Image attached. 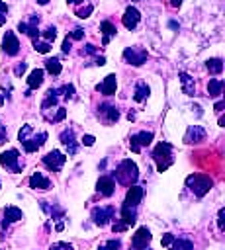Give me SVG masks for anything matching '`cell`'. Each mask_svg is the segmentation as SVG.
<instances>
[{
    "instance_id": "obj_9",
    "label": "cell",
    "mask_w": 225,
    "mask_h": 250,
    "mask_svg": "<svg viewBox=\"0 0 225 250\" xmlns=\"http://www.w3.org/2000/svg\"><path fill=\"white\" fill-rule=\"evenodd\" d=\"M151 141H153V133H151V131L135 133V135H131V139H129V148H131L133 152H141L143 146H149V145H151Z\"/></svg>"
},
{
    "instance_id": "obj_47",
    "label": "cell",
    "mask_w": 225,
    "mask_h": 250,
    "mask_svg": "<svg viewBox=\"0 0 225 250\" xmlns=\"http://www.w3.org/2000/svg\"><path fill=\"white\" fill-rule=\"evenodd\" d=\"M170 6L172 8H180L182 6V0H170Z\"/></svg>"
},
{
    "instance_id": "obj_1",
    "label": "cell",
    "mask_w": 225,
    "mask_h": 250,
    "mask_svg": "<svg viewBox=\"0 0 225 250\" xmlns=\"http://www.w3.org/2000/svg\"><path fill=\"white\" fill-rule=\"evenodd\" d=\"M18 139H20V143H22V146H23L25 152H35L37 148H41L45 145L47 133L45 131L35 133L33 127L27 123V125H22V129L18 131Z\"/></svg>"
},
{
    "instance_id": "obj_3",
    "label": "cell",
    "mask_w": 225,
    "mask_h": 250,
    "mask_svg": "<svg viewBox=\"0 0 225 250\" xmlns=\"http://www.w3.org/2000/svg\"><path fill=\"white\" fill-rule=\"evenodd\" d=\"M153 160L157 162V170L158 172H164L172 166L174 162V156H172V145L166 143V141H160L155 148H153Z\"/></svg>"
},
{
    "instance_id": "obj_43",
    "label": "cell",
    "mask_w": 225,
    "mask_h": 250,
    "mask_svg": "<svg viewBox=\"0 0 225 250\" xmlns=\"http://www.w3.org/2000/svg\"><path fill=\"white\" fill-rule=\"evenodd\" d=\"M172 238H174V234H170V232H166V234H162V238H160V244H162V246L166 248V246L170 244V240H172Z\"/></svg>"
},
{
    "instance_id": "obj_32",
    "label": "cell",
    "mask_w": 225,
    "mask_h": 250,
    "mask_svg": "<svg viewBox=\"0 0 225 250\" xmlns=\"http://www.w3.org/2000/svg\"><path fill=\"white\" fill-rule=\"evenodd\" d=\"M39 37H43V41H47V43L55 41V37H57V27H55V25H49L45 31H39Z\"/></svg>"
},
{
    "instance_id": "obj_29",
    "label": "cell",
    "mask_w": 225,
    "mask_h": 250,
    "mask_svg": "<svg viewBox=\"0 0 225 250\" xmlns=\"http://www.w3.org/2000/svg\"><path fill=\"white\" fill-rule=\"evenodd\" d=\"M45 70H47L49 74H53V76H59V74H61V70H63V66H61V61H59L57 57H53V59H47V61H45Z\"/></svg>"
},
{
    "instance_id": "obj_30",
    "label": "cell",
    "mask_w": 225,
    "mask_h": 250,
    "mask_svg": "<svg viewBox=\"0 0 225 250\" xmlns=\"http://www.w3.org/2000/svg\"><path fill=\"white\" fill-rule=\"evenodd\" d=\"M205 68L209 70V74H221L223 72V61L221 59H207Z\"/></svg>"
},
{
    "instance_id": "obj_24",
    "label": "cell",
    "mask_w": 225,
    "mask_h": 250,
    "mask_svg": "<svg viewBox=\"0 0 225 250\" xmlns=\"http://www.w3.org/2000/svg\"><path fill=\"white\" fill-rule=\"evenodd\" d=\"M178 78H180V84H182V92L186 96H194L196 94V82H194V78L190 74H186V72H178Z\"/></svg>"
},
{
    "instance_id": "obj_38",
    "label": "cell",
    "mask_w": 225,
    "mask_h": 250,
    "mask_svg": "<svg viewBox=\"0 0 225 250\" xmlns=\"http://www.w3.org/2000/svg\"><path fill=\"white\" fill-rule=\"evenodd\" d=\"M49 250H74V248L68 242H55V244H51Z\"/></svg>"
},
{
    "instance_id": "obj_17",
    "label": "cell",
    "mask_w": 225,
    "mask_h": 250,
    "mask_svg": "<svg viewBox=\"0 0 225 250\" xmlns=\"http://www.w3.org/2000/svg\"><path fill=\"white\" fill-rule=\"evenodd\" d=\"M29 188H31V189L47 191V189H51V180H49L43 172H33V174L29 176Z\"/></svg>"
},
{
    "instance_id": "obj_22",
    "label": "cell",
    "mask_w": 225,
    "mask_h": 250,
    "mask_svg": "<svg viewBox=\"0 0 225 250\" xmlns=\"http://www.w3.org/2000/svg\"><path fill=\"white\" fill-rule=\"evenodd\" d=\"M100 31H102V45H104V47H106V45L110 43V39L117 33L115 25H113L110 20H104V21L100 23Z\"/></svg>"
},
{
    "instance_id": "obj_13",
    "label": "cell",
    "mask_w": 225,
    "mask_h": 250,
    "mask_svg": "<svg viewBox=\"0 0 225 250\" xmlns=\"http://www.w3.org/2000/svg\"><path fill=\"white\" fill-rule=\"evenodd\" d=\"M205 129L202 125H190L186 135H184V143L188 145H198V143H203L205 141Z\"/></svg>"
},
{
    "instance_id": "obj_46",
    "label": "cell",
    "mask_w": 225,
    "mask_h": 250,
    "mask_svg": "<svg viewBox=\"0 0 225 250\" xmlns=\"http://www.w3.org/2000/svg\"><path fill=\"white\" fill-rule=\"evenodd\" d=\"M223 100H219V102H215V105H213V109H215V113H221L223 111Z\"/></svg>"
},
{
    "instance_id": "obj_23",
    "label": "cell",
    "mask_w": 225,
    "mask_h": 250,
    "mask_svg": "<svg viewBox=\"0 0 225 250\" xmlns=\"http://www.w3.org/2000/svg\"><path fill=\"white\" fill-rule=\"evenodd\" d=\"M43 76H45L43 68H33L27 76V90H37L43 84Z\"/></svg>"
},
{
    "instance_id": "obj_28",
    "label": "cell",
    "mask_w": 225,
    "mask_h": 250,
    "mask_svg": "<svg viewBox=\"0 0 225 250\" xmlns=\"http://www.w3.org/2000/svg\"><path fill=\"white\" fill-rule=\"evenodd\" d=\"M221 92H223V80L211 78V80L207 82V94H209V98H219Z\"/></svg>"
},
{
    "instance_id": "obj_14",
    "label": "cell",
    "mask_w": 225,
    "mask_h": 250,
    "mask_svg": "<svg viewBox=\"0 0 225 250\" xmlns=\"http://www.w3.org/2000/svg\"><path fill=\"white\" fill-rule=\"evenodd\" d=\"M96 191L100 195H106V197L113 195L115 193V180L112 176H100L96 182Z\"/></svg>"
},
{
    "instance_id": "obj_27",
    "label": "cell",
    "mask_w": 225,
    "mask_h": 250,
    "mask_svg": "<svg viewBox=\"0 0 225 250\" xmlns=\"http://www.w3.org/2000/svg\"><path fill=\"white\" fill-rule=\"evenodd\" d=\"M149 92H151V88L147 86V82H137L135 92H133V100L135 102H145L149 98Z\"/></svg>"
},
{
    "instance_id": "obj_16",
    "label": "cell",
    "mask_w": 225,
    "mask_h": 250,
    "mask_svg": "<svg viewBox=\"0 0 225 250\" xmlns=\"http://www.w3.org/2000/svg\"><path fill=\"white\" fill-rule=\"evenodd\" d=\"M59 139H61V143L67 146V152H68L70 156H72V154H76L78 145H76V141H74V129H72V127H67L65 131H61Z\"/></svg>"
},
{
    "instance_id": "obj_34",
    "label": "cell",
    "mask_w": 225,
    "mask_h": 250,
    "mask_svg": "<svg viewBox=\"0 0 225 250\" xmlns=\"http://www.w3.org/2000/svg\"><path fill=\"white\" fill-rule=\"evenodd\" d=\"M92 12H94V6H92V4H86V6H80V8H76V10H74V14H76L78 18H82V20H84V18H88Z\"/></svg>"
},
{
    "instance_id": "obj_44",
    "label": "cell",
    "mask_w": 225,
    "mask_h": 250,
    "mask_svg": "<svg viewBox=\"0 0 225 250\" xmlns=\"http://www.w3.org/2000/svg\"><path fill=\"white\" fill-rule=\"evenodd\" d=\"M94 141H96V139H94L92 135H84L80 143H82V145H86V146H92V145H94Z\"/></svg>"
},
{
    "instance_id": "obj_25",
    "label": "cell",
    "mask_w": 225,
    "mask_h": 250,
    "mask_svg": "<svg viewBox=\"0 0 225 250\" xmlns=\"http://www.w3.org/2000/svg\"><path fill=\"white\" fill-rule=\"evenodd\" d=\"M119 219H121V223H123L125 227L135 225V221H137V209H135V207H123V205H121Z\"/></svg>"
},
{
    "instance_id": "obj_45",
    "label": "cell",
    "mask_w": 225,
    "mask_h": 250,
    "mask_svg": "<svg viewBox=\"0 0 225 250\" xmlns=\"http://www.w3.org/2000/svg\"><path fill=\"white\" fill-rule=\"evenodd\" d=\"M70 45H72V41L68 37H65V41H63V53H68L70 51Z\"/></svg>"
},
{
    "instance_id": "obj_26",
    "label": "cell",
    "mask_w": 225,
    "mask_h": 250,
    "mask_svg": "<svg viewBox=\"0 0 225 250\" xmlns=\"http://www.w3.org/2000/svg\"><path fill=\"white\" fill-rule=\"evenodd\" d=\"M166 250H194V242L188 238H172L170 244L166 246Z\"/></svg>"
},
{
    "instance_id": "obj_39",
    "label": "cell",
    "mask_w": 225,
    "mask_h": 250,
    "mask_svg": "<svg viewBox=\"0 0 225 250\" xmlns=\"http://www.w3.org/2000/svg\"><path fill=\"white\" fill-rule=\"evenodd\" d=\"M217 227H219V230L225 229V209H223V207H221L219 213H217Z\"/></svg>"
},
{
    "instance_id": "obj_15",
    "label": "cell",
    "mask_w": 225,
    "mask_h": 250,
    "mask_svg": "<svg viewBox=\"0 0 225 250\" xmlns=\"http://www.w3.org/2000/svg\"><path fill=\"white\" fill-rule=\"evenodd\" d=\"M143 188L141 186H129V189H127V193H125V199H123V207H137L139 203H141V199H143Z\"/></svg>"
},
{
    "instance_id": "obj_53",
    "label": "cell",
    "mask_w": 225,
    "mask_h": 250,
    "mask_svg": "<svg viewBox=\"0 0 225 250\" xmlns=\"http://www.w3.org/2000/svg\"><path fill=\"white\" fill-rule=\"evenodd\" d=\"M0 250H2V248H0Z\"/></svg>"
},
{
    "instance_id": "obj_6",
    "label": "cell",
    "mask_w": 225,
    "mask_h": 250,
    "mask_svg": "<svg viewBox=\"0 0 225 250\" xmlns=\"http://www.w3.org/2000/svg\"><path fill=\"white\" fill-rule=\"evenodd\" d=\"M41 162H43V166H45L47 170H51V172H61V168H63L65 162H67V156H65L61 150H49V152L41 158Z\"/></svg>"
},
{
    "instance_id": "obj_36",
    "label": "cell",
    "mask_w": 225,
    "mask_h": 250,
    "mask_svg": "<svg viewBox=\"0 0 225 250\" xmlns=\"http://www.w3.org/2000/svg\"><path fill=\"white\" fill-rule=\"evenodd\" d=\"M59 92H63V98L65 100H72L74 98V86L72 84H65L63 88H59Z\"/></svg>"
},
{
    "instance_id": "obj_7",
    "label": "cell",
    "mask_w": 225,
    "mask_h": 250,
    "mask_svg": "<svg viewBox=\"0 0 225 250\" xmlns=\"http://www.w3.org/2000/svg\"><path fill=\"white\" fill-rule=\"evenodd\" d=\"M147 49L143 47H127L123 51V61L127 64H133V66H141L145 61H147Z\"/></svg>"
},
{
    "instance_id": "obj_37",
    "label": "cell",
    "mask_w": 225,
    "mask_h": 250,
    "mask_svg": "<svg viewBox=\"0 0 225 250\" xmlns=\"http://www.w3.org/2000/svg\"><path fill=\"white\" fill-rule=\"evenodd\" d=\"M8 20V4L0 0V25H4Z\"/></svg>"
},
{
    "instance_id": "obj_49",
    "label": "cell",
    "mask_w": 225,
    "mask_h": 250,
    "mask_svg": "<svg viewBox=\"0 0 225 250\" xmlns=\"http://www.w3.org/2000/svg\"><path fill=\"white\" fill-rule=\"evenodd\" d=\"M4 105V96H0V107Z\"/></svg>"
},
{
    "instance_id": "obj_19",
    "label": "cell",
    "mask_w": 225,
    "mask_h": 250,
    "mask_svg": "<svg viewBox=\"0 0 225 250\" xmlns=\"http://www.w3.org/2000/svg\"><path fill=\"white\" fill-rule=\"evenodd\" d=\"M139 20H141L139 10H137L135 6H127V10H125V14H123V18H121L123 25H125L127 29H135L137 23H139Z\"/></svg>"
},
{
    "instance_id": "obj_5",
    "label": "cell",
    "mask_w": 225,
    "mask_h": 250,
    "mask_svg": "<svg viewBox=\"0 0 225 250\" xmlns=\"http://www.w3.org/2000/svg\"><path fill=\"white\" fill-rule=\"evenodd\" d=\"M0 164L6 168V170H10V172H22V168H23V164L20 162V152L16 150V148H8V150H4L2 154H0Z\"/></svg>"
},
{
    "instance_id": "obj_50",
    "label": "cell",
    "mask_w": 225,
    "mask_h": 250,
    "mask_svg": "<svg viewBox=\"0 0 225 250\" xmlns=\"http://www.w3.org/2000/svg\"><path fill=\"white\" fill-rule=\"evenodd\" d=\"M78 2H84V0H72V4H78Z\"/></svg>"
},
{
    "instance_id": "obj_11",
    "label": "cell",
    "mask_w": 225,
    "mask_h": 250,
    "mask_svg": "<svg viewBox=\"0 0 225 250\" xmlns=\"http://www.w3.org/2000/svg\"><path fill=\"white\" fill-rule=\"evenodd\" d=\"M37 25H39V16H37V14H31L27 21H20V23H18V29H20L22 33H25L27 37L37 39V37H39V29H37Z\"/></svg>"
},
{
    "instance_id": "obj_21",
    "label": "cell",
    "mask_w": 225,
    "mask_h": 250,
    "mask_svg": "<svg viewBox=\"0 0 225 250\" xmlns=\"http://www.w3.org/2000/svg\"><path fill=\"white\" fill-rule=\"evenodd\" d=\"M96 88H98L104 96H113L115 90H117V76H115V74H108V76L104 78V82L98 84Z\"/></svg>"
},
{
    "instance_id": "obj_2",
    "label": "cell",
    "mask_w": 225,
    "mask_h": 250,
    "mask_svg": "<svg viewBox=\"0 0 225 250\" xmlns=\"http://www.w3.org/2000/svg\"><path fill=\"white\" fill-rule=\"evenodd\" d=\"M112 178L121 186H133L137 182V178H139V168H137V164L133 160L125 158V160H121L117 164V168H115Z\"/></svg>"
},
{
    "instance_id": "obj_8",
    "label": "cell",
    "mask_w": 225,
    "mask_h": 250,
    "mask_svg": "<svg viewBox=\"0 0 225 250\" xmlns=\"http://www.w3.org/2000/svg\"><path fill=\"white\" fill-rule=\"evenodd\" d=\"M115 215V207L113 205H106V207H94L92 209V221L98 227H106Z\"/></svg>"
},
{
    "instance_id": "obj_40",
    "label": "cell",
    "mask_w": 225,
    "mask_h": 250,
    "mask_svg": "<svg viewBox=\"0 0 225 250\" xmlns=\"http://www.w3.org/2000/svg\"><path fill=\"white\" fill-rule=\"evenodd\" d=\"M127 229H129V227H125V225L121 223V219H115V223L112 225V230H113V232H123V230H127Z\"/></svg>"
},
{
    "instance_id": "obj_20",
    "label": "cell",
    "mask_w": 225,
    "mask_h": 250,
    "mask_svg": "<svg viewBox=\"0 0 225 250\" xmlns=\"http://www.w3.org/2000/svg\"><path fill=\"white\" fill-rule=\"evenodd\" d=\"M22 219H23L22 209H18L16 205H8V207L4 209V221H2V229H6L10 223H18V221H22Z\"/></svg>"
},
{
    "instance_id": "obj_4",
    "label": "cell",
    "mask_w": 225,
    "mask_h": 250,
    "mask_svg": "<svg viewBox=\"0 0 225 250\" xmlns=\"http://www.w3.org/2000/svg\"><path fill=\"white\" fill-rule=\"evenodd\" d=\"M186 186L194 191L196 197H203L211 188H213V180L205 174H190L186 178Z\"/></svg>"
},
{
    "instance_id": "obj_33",
    "label": "cell",
    "mask_w": 225,
    "mask_h": 250,
    "mask_svg": "<svg viewBox=\"0 0 225 250\" xmlns=\"http://www.w3.org/2000/svg\"><path fill=\"white\" fill-rule=\"evenodd\" d=\"M121 248V242L117 240V238H112V240H106V242H102L96 250H119Z\"/></svg>"
},
{
    "instance_id": "obj_51",
    "label": "cell",
    "mask_w": 225,
    "mask_h": 250,
    "mask_svg": "<svg viewBox=\"0 0 225 250\" xmlns=\"http://www.w3.org/2000/svg\"><path fill=\"white\" fill-rule=\"evenodd\" d=\"M141 250H149V248H141Z\"/></svg>"
},
{
    "instance_id": "obj_48",
    "label": "cell",
    "mask_w": 225,
    "mask_h": 250,
    "mask_svg": "<svg viewBox=\"0 0 225 250\" xmlns=\"http://www.w3.org/2000/svg\"><path fill=\"white\" fill-rule=\"evenodd\" d=\"M35 2H37V4H41V6H45V4L49 2V0H35Z\"/></svg>"
},
{
    "instance_id": "obj_18",
    "label": "cell",
    "mask_w": 225,
    "mask_h": 250,
    "mask_svg": "<svg viewBox=\"0 0 225 250\" xmlns=\"http://www.w3.org/2000/svg\"><path fill=\"white\" fill-rule=\"evenodd\" d=\"M98 113H100V117H102L106 123H115V121L119 119V109H117L115 105H112V104H102V105L98 107Z\"/></svg>"
},
{
    "instance_id": "obj_41",
    "label": "cell",
    "mask_w": 225,
    "mask_h": 250,
    "mask_svg": "<svg viewBox=\"0 0 225 250\" xmlns=\"http://www.w3.org/2000/svg\"><path fill=\"white\" fill-rule=\"evenodd\" d=\"M96 53H98V47L92 45V43L84 45V49H82V55H96Z\"/></svg>"
},
{
    "instance_id": "obj_52",
    "label": "cell",
    "mask_w": 225,
    "mask_h": 250,
    "mask_svg": "<svg viewBox=\"0 0 225 250\" xmlns=\"http://www.w3.org/2000/svg\"><path fill=\"white\" fill-rule=\"evenodd\" d=\"M0 186H2V182H0Z\"/></svg>"
},
{
    "instance_id": "obj_12",
    "label": "cell",
    "mask_w": 225,
    "mask_h": 250,
    "mask_svg": "<svg viewBox=\"0 0 225 250\" xmlns=\"http://www.w3.org/2000/svg\"><path fill=\"white\" fill-rule=\"evenodd\" d=\"M2 51L6 55H10V57H14V55L20 53V41H18V37H16L14 31H6L4 33V37H2Z\"/></svg>"
},
{
    "instance_id": "obj_42",
    "label": "cell",
    "mask_w": 225,
    "mask_h": 250,
    "mask_svg": "<svg viewBox=\"0 0 225 250\" xmlns=\"http://www.w3.org/2000/svg\"><path fill=\"white\" fill-rule=\"evenodd\" d=\"M25 68H27V62H20V64L14 68V74H16V76H22V74L25 72Z\"/></svg>"
},
{
    "instance_id": "obj_35",
    "label": "cell",
    "mask_w": 225,
    "mask_h": 250,
    "mask_svg": "<svg viewBox=\"0 0 225 250\" xmlns=\"http://www.w3.org/2000/svg\"><path fill=\"white\" fill-rule=\"evenodd\" d=\"M70 41H80V39H84V29L82 27H74L72 31H68V35H67Z\"/></svg>"
},
{
    "instance_id": "obj_10",
    "label": "cell",
    "mask_w": 225,
    "mask_h": 250,
    "mask_svg": "<svg viewBox=\"0 0 225 250\" xmlns=\"http://www.w3.org/2000/svg\"><path fill=\"white\" fill-rule=\"evenodd\" d=\"M151 230L147 229V227H139L137 230H135V234L131 236V248L133 250H141V248H147L149 246V242H151Z\"/></svg>"
},
{
    "instance_id": "obj_31",
    "label": "cell",
    "mask_w": 225,
    "mask_h": 250,
    "mask_svg": "<svg viewBox=\"0 0 225 250\" xmlns=\"http://www.w3.org/2000/svg\"><path fill=\"white\" fill-rule=\"evenodd\" d=\"M31 41H33V49H35L37 53H43V55H45V53L51 51V43H47V41H43V39H39V37H37V39H31Z\"/></svg>"
}]
</instances>
